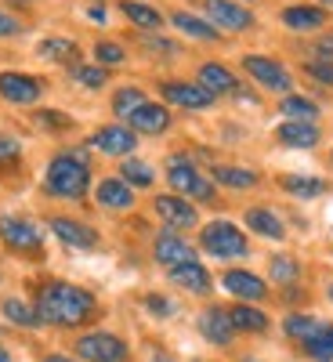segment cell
Here are the masks:
<instances>
[{
  "label": "cell",
  "instance_id": "ffe728a7",
  "mask_svg": "<svg viewBox=\"0 0 333 362\" xmlns=\"http://www.w3.org/2000/svg\"><path fill=\"white\" fill-rule=\"evenodd\" d=\"M170 283H177L181 290H189V293H206L210 290V272L199 261H189V264L170 268Z\"/></svg>",
  "mask_w": 333,
  "mask_h": 362
},
{
  "label": "cell",
  "instance_id": "60d3db41",
  "mask_svg": "<svg viewBox=\"0 0 333 362\" xmlns=\"http://www.w3.org/2000/svg\"><path fill=\"white\" fill-rule=\"evenodd\" d=\"M15 33H22V22L8 11H0V37H15Z\"/></svg>",
  "mask_w": 333,
  "mask_h": 362
},
{
  "label": "cell",
  "instance_id": "7402d4cb",
  "mask_svg": "<svg viewBox=\"0 0 333 362\" xmlns=\"http://www.w3.org/2000/svg\"><path fill=\"white\" fill-rule=\"evenodd\" d=\"M279 141L290 145V148H312V145H319V131H315V124H297V119H286V124L279 127Z\"/></svg>",
  "mask_w": 333,
  "mask_h": 362
},
{
  "label": "cell",
  "instance_id": "e575fe53",
  "mask_svg": "<svg viewBox=\"0 0 333 362\" xmlns=\"http://www.w3.org/2000/svg\"><path fill=\"white\" fill-rule=\"evenodd\" d=\"M141 102H148V98L141 95V90H138V87H119V90H116V95H112V112L127 119V116H131V112H134V109H138Z\"/></svg>",
  "mask_w": 333,
  "mask_h": 362
},
{
  "label": "cell",
  "instance_id": "5bb4252c",
  "mask_svg": "<svg viewBox=\"0 0 333 362\" xmlns=\"http://www.w3.org/2000/svg\"><path fill=\"white\" fill-rule=\"evenodd\" d=\"M51 232L62 239L66 247H76V250L98 247V232H95V228H87L83 221H73V218H51Z\"/></svg>",
  "mask_w": 333,
  "mask_h": 362
},
{
  "label": "cell",
  "instance_id": "2e32d148",
  "mask_svg": "<svg viewBox=\"0 0 333 362\" xmlns=\"http://www.w3.org/2000/svg\"><path fill=\"white\" fill-rule=\"evenodd\" d=\"M153 257H156L160 264H167V272H170V268H177V264H189V261H196L192 247H189L181 235H174V232H163V235L156 239Z\"/></svg>",
  "mask_w": 333,
  "mask_h": 362
},
{
  "label": "cell",
  "instance_id": "7c38bea8",
  "mask_svg": "<svg viewBox=\"0 0 333 362\" xmlns=\"http://www.w3.org/2000/svg\"><path fill=\"white\" fill-rule=\"evenodd\" d=\"M127 127L134 134H163L170 127V109L156 105V102H141L131 116H127Z\"/></svg>",
  "mask_w": 333,
  "mask_h": 362
},
{
  "label": "cell",
  "instance_id": "d6a6232c",
  "mask_svg": "<svg viewBox=\"0 0 333 362\" xmlns=\"http://www.w3.org/2000/svg\"><path fill=\"white\" fill-rule=\"evenodd\" d=\"M0 312H4L15 326H40V315H37V308H29L25 300H18V297H8L4 305H0Z\"/></svg>",
  "mask_w": 333,
  "mask_h": 362
},
{
  "label": "cell",
  "instance_id": "f5cc1de1",
  "mask_svg": "<svg viewBox=\"0 0 333 362\" xmlns=\"http://www.w3.org/2000/svg\"><path fill=\"white\" fill-rule=\"evenodd\" d=\"M239 362H257V358H239Z\"/></svg>",
  "mask_w": 333,
  "mask_h": 362
},
{
  "label": "cell",
  "instance_id": "52a82bcc",
  "mask_svg": "<svg viewBox=\"0 0 333 362\" xmlns=\"http://www.w3.org/2000/svg\"><path fill=\"white\" fill-rule=\"evenodd\" d=\"M0 239L18 254H40L44 250L40 228L33 221H25V218H0Z\"/></svg>",
  "mask_w": 333,
  "mask_h": 362
},
{
  "label": "cell",
  "instance_id": "f1b7e54d",
  "mask_svg": "<svg viewBox=\"0 0 333 362\" xmlns=\"http://www.w3.org/2000/svg\"><path fill=\"white\" fill-rule=\"evenodd\" d=\"M279 185H283L290 196H300V199H315V196L326 192V181H319V177H300V174L279 177Z\"/></svg>",
  "mask_w": 333,
  "mask_h": 362
},
{
  "label": "cell",
  "instance_id": "8fae6325",
  "mask_svg": "<svg viewBox=\"0 0 333 362\" xmlns=\"http://www.w3.org/2000/svg\"><path fill=\"white\" fill-rule=\"evenodd\" d=\"M90 145H95L98 153H105V156H131V153H134V145H138V138H134L131 127L109 124V127H98V131H95Z\"/></svg>",
  "mask_w": 333,
  "mask_h": 362
},
{
  "label": "cell",
  "instance_id": "e0dca14e",
  "mask_svg": "<svg viewBox=\"0 0 333 362\" xmlns=\"http://www.w3.org/2000/svg\"><path fill=\"white\" fill-rule=\"evenodd\" d=\"M283 25L293 29V33H315V29L326 25V11L312 4H293V8H283Z\"/></svg>",
  "mask_w": 333,
  "mask_h": 362
},
{
  "label": "cell",
  "instance_id": "f907efd6",
  "mask_svg": "<svg viewBox=\"0 0 333 362\" xmlns=\"http://www.w3.org/2000/svg\"><path fill=\"white\" fill-rule=\"evenodd\" d=\"M11 4H29V0H11Z\"/></svg>",
  "mask_w": 333,
  "mask_h": 362
},
{
  "label": "cell",
  "instance_id": "4dcf8cb0",
  "mask_svg": "<svg viewBox=\"0 0 333 362\" xmlns=\"http://www.w3.org/2000/svg\"><path fill=\"white\" fill-rule=\"evenodd\" d=\"M268 276H271V283L290 286V283H297V279H300V264H297L290 254H276V257L268 261Z\"/></svg>",
  "mask_w": 333,
  "mask_h": 362
},
{
  "label": "cell",
  "instance_id": "3957f363",
  "mask_svg": "<svg viewBox=\"0 0 333 362\" xmlns=\"http://www.w3.org/2000/svg\"><path fill=\"white\" fill-rule=\"evenodd\" d=\"M199 243H203L206 254H214V257H221V261H228V257H247V254H250L247 235L239 232L232 221H210V225L203 228Z\"/></svg>",
  "mask_w": 333,
  "mask_h": 362
},
{
  "label": "cell",
  "instance_id": "f546056e",
  "mask_svg": "<svg viewBox=\"0 0 333 362\" xmlns=\"http://www.w3.org/2000/svg\"><path fill=\"white\" fill-rule=\"evenodd\" d=\"M279 112H283L286 119H297V124H312V119L319 116V105H315L312 98L286 95V98H283V105H279Z\"/></svg>",
  "mask_w": 333,
  "mask_h": 362
},
{
  "label": "cell",
  "instance_id": "f35d334b",
  "mask_svg": "<svg viewBox=\"0 0 333 362\" xmlns=\"http://www.w3.org/2000/svg\"><path fill=\"white\" fill-rule=\"evenodd\" d=\"M145 308L153 312V315H160V319H170V315L177 312V308H174V300H167L163 293H148V297H145Z\"/></svg>",
  "mask_w": 333,
  "mask_h": 362
},
{
  "label": "cell",
  "instance_id": "603a6c76",
  "mask_svg": "<svg viewBox=\"0 0 333 362\" xmlns=\"http://www.w3.org/2000/svg\"><path fill=\"white\" fill-rule=\"evenodd\" d=\"M247 225H250L257 235H264V239H283V235H286L283 221L271 214L268 206H254V210H247Z\"/></svg>",
  "mask_w": 333,
  "mask_h": 362
},
{
  "label": "cell",
  "instance_id": "9a60e30c",
  "mask_svg": "<svg viewBox=\"0 0 333 362\" xmlns=\"http://www.w3.org/2000/svg\"><path fill=\"white\" fill-rule=\"evenodd\" d=\"M199 334H203L210 344L228 348L232 337H235V326H232V319H228L225 308H206V312L199 315Z\"/></svg>",
  "mask_w": 333,
  "mask_h": 362
},
{
  "label": "cell",
  "instance_id": "b9f144b4",
  "mask_svg": "<svg viewBox=\"0 0 333 362\" xmlns=\"http://www.w3.org/2000/svg\"><path fill=\"white\" fill-rule=\"evenodd\" d=\"M148 47H156V51H163V54H174L177 51V44H170V40H145Z\"/></svg>",
  "mask_w": 333,
  "mask_h": 362
},
{
  "label": "cell",
  "instance_id": "c3c4849f",
  "mask_svg": "<svg viewBox=\"0 0 333 362\" xmlns=\"http://www.w3.org/2000/svg\"><path fill=\"white\" fill-rule=\"evenodd\" d=\"M156 362H170V358H167V355H156Z\"/></svg>",
  "mask_w": 333,
  "mask_h": 362
},
{
  "label": "cell",
  "instance_id": "cb8c5ba5",
  "mask_svg": "<svg viewBox=\"0 0 333 362\" xmlns=\"http://www.w3.org/2000/svg\"><path fill=\"white\" fill-rule=\"evenodd\" d=\"M232 326L243 329V334H261V329H268V315L257 312L254 305H235V308H225Z\"/></svg>",
  "mask_w": 333,
  "mask_h": 362
},
{
  "label": "cell",
  "instance_id": "d4e9b609",
  "mask_svg": "<svg viewBox=\"0 0 333 362\" xmlns=\"http://www.w3.org/2000/svg\"><path fill=\"white\" fill-rule=\"evenodd\" d=\"M210 177L218 181V185H228V189H254L257 185V174L247 170V167H228V163H218L210 170Z\"/></svg>",
  "mask_w": 333,
  "mask_h": 362
},
{
  "label": "cell",
  "instance_id": "836d02e7",
  "mask_svg": "<svg viewBox=\"0 0 333 362\" xmlns=\"http://www.w3.org/2000/svg\"><path fill=\"white\" fill-rule=\"evenodd\" d=\"M119 177H124L127 181V185L131 189H148V185H153V167H148V163H141V160H127L124 167H119Z\"/></svg>",
  "mask_w": 333,
  "mask_h": 362
},
{
  "label": "cell",
  "instance_id": "5b68a950",
  "mask_svg": "<svg viewBox=\"0 0 333 362\" xmlns=\"http://www.w3.org/2000/svg\"><path fill=\"white\" fill-rule=\"evenodd\" d=\"M76 355L83 358V362H127V355H131V348H127V341H119L116 334H83L80 341H76Z\"/></svg>",
  "mask_w": 333,
  "mask_h": 362
},
{
  "label": "cell",
  "instance_id": "f6af8a7d",
  "mask_svg": "<svg viewBox=\"0 0 333 362\" xmlns=\"http://www.w3.org/2000/svg\"><path fill=\"white\" fill-rule=\"evenodd\" d=\"M44 362H76V358H69V355H44Z\"/></svg>",
  "mask_w": 333,
  "mask_h": 362
},
{
  "label": "cell",
  "instance_id": "30bf717a",
  "mask_svg": "<svg viewBox=\"0 0 333 362\" xmlns=\"http://www.w3.org/2000/svg\"><path fill=\"white\" fill-rule=\"evenodd\" d=\"M163 98L170 102V105H177V109H210L214 105V95H210L206 87H199V83H177V80H167L163 87Z\"/></svg>",
  "mask_w": 333,
  "mask_h": 362
},
{
  "label": "cell",
  "instance_id": "9c48e42d",
  "mask_svg": "<svg viewBox=\"0 0 333 362\" xmlns=\"http://www.w3.org/2000/svg\"><path fill=\"white\" fill-rule=\"evenodd\" d=\"M44 95V83L29 73H0V98L15 105H33Z\"/></svg>",
  "mask_w": 333,
  "mask_h": 362
},
{
  "label": "cell",
  "instance_id": "bcb514c9",
  "mask_svg": "<svg viewBox=\"0 0 333 362\" xmlns=\"http://www.w3.org/2000/svg\"><path fill=\"white\" fill-rule=\"evenodd\" d=\"M322 337H326V344H329V351H333V326H326V329H322Z\"/></svg>",
  "mask_w": 333,
  "mask_h": 362
},
{
  "label": "cell",
  "instance_id": "d6986e66",
  "mask_svg": "<svg viewBox=\"0 0 333 362\" xmlns=\"http://www.w3.org/2000/svg\"><path fill=\"white\" fill-rule=\"evenodd\" d=\"M98 203L109 210H131L134 206V189L124 177H105L98 185Z\"/></svg>",
  "mask_w": 333,
  "mask_h": 362
},
{
  "label": "cell",
  "instance_id": "4fadbf2b",
  "mask_svg": "<svg viewBox=\"0 0 333 362\" xmlns=\"http://www.w3.org/2000/svg\"><path fill=\"white\" fill-rule=\"evenodd\" d=\"M156 214H160L163 225H170V228H192V225H199L196 206L185 203L181 196H156Z\"/></svg>",
  "mask_w": 333,
  "mask_h": 362
},
{
  "label": "cell",
  "instance_id": "d590c367",
  "mask_svg": "<svg viewBox=\"0 0 333 362\" xmlns=\"http://www.w3.org/2000/svg\"><path fill=\"white\" fill-rule=\"evenodd\" d=\"M73 80L83 83V87H90V90H98L105 83V69L102 66H73Z\"/></svg>",
  "mask_w": 333,
  "mask_h": 362
},
{
  "label": "cell",
  "instance_id": "ba28073f",
  "mask_svg": "<svg viewBox=\"0 0 333 362\" xmlns=\"http://www.w3.org/2000/svg\"><path fill=\"white\" fill-rule=\"evenodd\" d=\"M243 69L264 87V90H286L293 87V80H290V73L279 66V62H271V58H261V54H247L243 58Z\"/></svg>",
  "mask_w": 333,
  "mask_h": 362
},
{
  "label": "cell",
  "instance_id": "7a4b0ae2",
  "mask_svg": "<svg viewBox=\"0 0 333 362\" xmlns=\"http://www.w3.org/2000/svg\"><path fill=\"white\" fill-rule=\"evenodd\" d=\"M87 185H90V167L87 160L80 156H54L47 163V177H44V189L58 199H83L87 196Z\"/></svg>",
  "mask_w": 333,
  "mask_h": 362
},
{
  "label": "cell",
  "instance_id": "277c9868",
  "mask_svg": "<svg viewBox=\"0 0 333 362\" xmlns=\"http://www.w3.org/2000/svg\"><path fill=\"white\" fill-rule=\"evenodd\" d=\"M167 177H170L174 192H181V196H192V199H199V203H210V199H214V181L203 177L189 160L174 156L170 167H167Z\"/></svg>",
  "mask_w": 333,
  "mask_h": 362
},
{
  "label": "cell",
  "instance_id": "83f0119b",
  "mask_svg": "<svg viewBox=\"0 0 333 362\" xmlns=\"http://www.w3.org/2000/svg\"><path fill=\"white\" fill-rule=\"evenodd\" d=\"M283 329H286V337H293V341H300V344H308V341H315V337L322 334V322L312 319V315H286Z\"/></svg>",
  "mask_w": 333,
  "mask_h": 362
},
{
  "label": "cell",
  "instance_id": "74e56055",
  "mask_svg": "<svg viewBox=\"0 0 333 362\" xmlns=\"http://www.w3.org/2000/svg\"><path fill=\"white\" fill-rule=\"evenodd\" d=\"M305 69H308V76H312L315 83L333 87V58H315V62H308Z\"/></svg>",
  "mask_w": 333,
  "mask_h": 362
},
{
  "label": "cell",
  "instance_id": "1f68e13d",
  "mask_svg": "<svg viewBox=\"0 0 333 362\" xmlns=\"http://www.w3.org/2000/svg\"><path fill=\"white\" fill-rule=\"evenodd\" d=\"M40 58H47V62H73L76 58V44L66 40V37H51V40H40Z\"/></svg>",
  "mask_w": 333,
  "mask_h": 362
},
{
  "label": "cell",
  "instance_id": "ab89813d",
  "mask_svg": "<svg viewBox=\"0 0 333 362\" xmlns=\"http://www.w3.org/2000/svg\"><path fill=\"white\" fill-rule=\"evenodd\" d=\"M11 160H18V141L0 134V163H11Z\"/></svg>",
  "mask_w": 333,
  "mask_h": 362
},
{
  "label": "cell",
  "instance_id": "681fc988",
  "mask_svg": "<svg viewBox=\"0 0 333 362\" xmlns=\"http://www.w3.org/2000/svg\"><path fill=\"white\" fill-rule=\"evenodd\" d=\"M326 293H329V300H333V283H329V286H326Z\"/></svg>",
  "mask_w": 333,
  "mask_h": 362
},
{
  "label": "cell",
  "instance_id": "ee69618b",
  "mask_svg": "<svg viewBox=\"0 0 333 362\" xmlns=\"http://www.w3.org/2000/svg\"><path fill=\"white\" fill-rule=\"evenodd\" d=\"M315 51H322V58H333V37H326V40H322Z\"/></svg>",
  "mask_w": 333,
  "mask_h": 362
},
{
  "label": "cell",
  "instance_id": "8d00e7d4",
  "mask_svg": "<svg viewBox=\"0 0 333 362\" xmlns=\"http://www.w3.org/2000/svg\"><path fill=\"white\" fill-rule=\"evenodd\" d=\"M95 58L102 66H119L127 58V51L119 47V44H112V40H102V44H95Z\"/></svg>",
  "mask_w": 333,
  "mask_h": 362
},
{
  "label": "cell",
  "instance_id": "4316f807",
  "mask_svg": "<svg viewBox=\"0 0 333 362\" xmlns=\"http://www.w3.org/2000/svg\"><path fill=\"white\" fill-rule=\"evenodd\" d=\"M119 11H124L138 29H148V33L163 25V15H160L156 8H148V4H138V0H124V4H119Z\"/></svg>",
  "mask_w": 333,
  "mask_h": 362
},
{
  "label": "cell",
  "instance_id": "8992f818",
  "mask_svg": "<svg viewBox=\"0 0 333 362\" xmlns=\"http://www.w3.org/2000/svg\"><path fill=\"white\" fill-rule=\"evenodd\" d=\"M203 11L210 18V25L218 29H228V33H243V29L254 25V15L243 8V4H232V0H203Z\"/></svg>",
  "mask_w": 333,
  "mask_h": 362
},
{
  "label": "cell",
  "instance_id": "7dc6e473",
  "mask_svg": "<svg viewBox=\"0 0 333 362\" xmlns=\"http://www.w3.org/2000/svg\"><path fill=\"white\" fill-rule=\"evenodd\" d=\"M0 362H11V355H8L4 348H0Z\"/></svg>",
  "mask_w": 333,
  "mask_h": 362
},
{
  "label": "cell",
  "instance_id": "484cf974",
  "mask_svg": "<svg viewBox=\"0 0 333 362\" xmlns=\"http://www.w3.org/2000/svg\"><path fill=\"white\" fill-rule=\"evenodd\" d=\"M170 22L181 29V33H189V37H196V40H218V37H221L210 22H203V18H196V15H189V11H174Z\"/></svg>",
  "mask_w": 333,
  "mask_h": 362
},
{
  "label": "cell",
  "instance_id": "ac0fdd59",
  "mask_svg": "<svg viewBox=\"0 0 333 362\" xmlns=\"http://www.w3.org/2000/svg\"><path fill=\"white\" fill-rule=\"evenodd\" d=\"M225 290L228 293H235L239 300H261L264 293H268V286L254 276V272H243V268H232V272H225Z\"/></svg>",
  "mask_w": 333,
  "mask_h": 362
},
{
  "label": "cell",
  "instance_id": "6da1fadb",
  "mask_svg": "<svg viewBox=\"0 0 333 362\" xmlns=\"http://www.w3.org/2000/svg\"><path fill=\"white\" fill-rule=\"evenodd\" d=\"M33 308H37L40 322H51V326H83L87 319H95L98 300H95V293H87L83 286L51 279V283L40 286Z\"/></svg>",
  "mask_w": 333,
  "mask_h": 362
},
{
  "label": "cell",
  "instance_id": "7bdbcfd3",
  "mask_svg": "<svg viewBox=\"0 0 333 362\" xmlns=\"http://www.w3.org/2000/svg\"><path fill=\"white\" fill-rule=\"evenodd\" d=\"M87 15L95 18V22H105V4H90V8H87Z\"/></svg>",
  "mask_w": 333,
  "mask_h": 362
},
{
  "label": "cell",
  "instance_id": "44dd1931",
  "mask_svg": "<svg viewBox=\"0 0 333 362\" xmlns=\"http://www.w3.org/2000/svg\"><path fill=\"white\" fill-rule=\"evenodd\" d=\"M199 87H206L210 95H232V90H235V76L221 62H203L199 66Z\"/></svg>",
  "mask_w": 333,
  "mask_h": 362
},
{
  "label": "cell",
  "instance_id": "816d5d0a",
  "mask_svg": "<svg viewBox=\"0 0 333 362\" xmlns=\"http://www.w3.org/2000/svg\"><path fill=\"white\" fill-rule=\"evenodd\" d=\"M322 4H326V8H333V0H322Z\"/></svg>",
  "mask_w": 333,
  "mask_h": 362
}]
</instances>
